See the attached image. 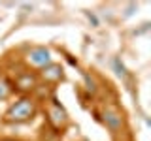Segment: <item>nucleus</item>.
Here are the masks:
<instances>
[{"instance_id":"1","label":"nucleus","mask_w":151,"mask_h":141,"mask_svg":"<svg viewBox=\"0 0 151 141\" xmlns=\"http://www.w3.org/2000/svg\"><path fill=\"white\" fill-rule=\"evenodd\" d=\"M34 113H36L34 100H32V98H21V100H17L6 111L4 119H6L8 122H25L28 119H32Z\"/></svg>"},{"instance_id":"2","label":"nucleus","mask_w":151,"mask_h":141,"mask_svg":"<svg viewBox=\"0 0 151 141\" xmlns=\"http://www.w3.org/2000/svg\"><path fill=\"white\" fill-rule=\"evenodd\" d=\"M27 60L34 68H45V66L51 64V53L45 47H32L27 55Z\"/></svg>"},{"instance_id":"3","label":"nucleus","mask_w":151,"mask_h":141,"mask_svg":"<svg viewBox=\"0 0 151 141\" xmlns=\"http://www.w3.org/2000/svg\"><path fill=\"white\" fill-rule=\"evenodd\" d=\"M47 115H49V120L53 122L57 128H60L63 124H66V120H68V115H66V111L63 109V105H60L59 102H51L49 109H47Z\"/></svg>"},{"instance_id":"4","label":"nucleus","mask_w":151,"mask_h":141,"mask_svg":"<svg viewBox=\"0 0 151 141\" xmlns=\"http://www.w3.org/2000/svg\"><path fill=\"white\" fill-rule=\"evenodd\" d=\"M102 119H104V124H106L111 132L121 130V126H123V115L117 109H113V107L106 109V111H104V115H102Z\"/></svg>"},{"instance_id":"5","label":"nucleus","mask_w":151,"mask_h":141,"mask_svg":"<svg viewBox=\"0 0 151 141\" xmlns=\"http://www.w3.org/2000/svg\"><path fill=\"white\" fill-rule=\"evenodd\" d=\"M36 85H38V79H36V75L30 73V72H25V73L17 75V79H15V87L23 92L36 88Z\"/></svg>"},{"instance_id":"6","label":"nucleus","mask_w":151,"mask_h":141,"mask_svg":"<svg viewBox=\"0 0 151 141\" xmlns=\"http://www.w3.org/2000/svg\"><path fill=\"white\" fill-rule=\"evenodd\" d=\"M42 77H44L45 81H49V83H57V81L63 79V68H60L59 64L51 62L49 66L42 68Z\"/></svg>"},{"instance_id":"7","label":"nucleus","mask_w":151,"mask_h":141,"mask_svg":"<svg viewBox=\"0 0 151 141\" xmlns=\"http://www.w3.org/2000/svg\"><path fill=\"white\" fill-rule=\"evenodd\" d=\"M9 94V87H8V83L4 81V79H0V100L2 98H6Z\"/></svg>"},{"instance_id":"8","label":"nucleus","mask_w":151,"mask_h":141,"mask_svg":"<svg viewBox=\"0 0 151 141\" xmlns=\"http://www.w3.org/2000/svg\"><path fill=\"white\" fill-rule=\"evenodd\" d=\"M2 141H15V139H2Z\"/></svg>"}]
</instances>
